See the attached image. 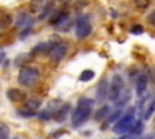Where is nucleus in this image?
Here are the masks:
<instances>
[{
	"label": "nucleus",
	"instance_id": "obj_1",
	"mask_svg": "<svg viewBox=\"0 0 155 139\" xmlns=\"http://www.w3.org/2000/svg\"><path fill=\"white\" fill-rule=\"evenodd\" d=\"M92 107H94V101H92V99H88V97L80 99L77 109H75L74 114H72V126H74V127L84 126L92 114Z\"/></svg>",
	"mask_w": 155,
	"mask_h": 139
},
{
	"label": "nucleus",
	"instance_id": "obj_2",
	"mask_svg": "<svg viewBox=\"0 0 155 139\" xmlns=\"http://www.w3.org/2000/svg\"><path fill=\"white\" fill-rule=\"evenodd\" d=\"M134 114H135V109L130 107V109H128V111L117 121V124L114 126V131L117 132V134H125V132H128L132 127H134V124H135Z\"/></svg>",
	"mask_w": 155,
	"mask_h": 139
},
{
	"label": "nucleus",
	"instance_id": "obj_3",
	"mask_svg": "<svg viewBox=\"0 0 155 139\" xmlns=\"http://www.w3.org/2000/svg\"><path fill=\"white\" fill-rule=\"evenodd\" d=\"M38 77H40V71L37 67H24L18 74V82H20V85L32 87L38 81Z\"/></svg>",
	"mask_w": 155,
	"mask_h": 139
},
{
	"label": "nucleus",
	"instance_id": "obj_4",
	"mask_svg": "<svg viewBox=\"0 0 155 139\" xmlns=\"http://www.w3.org/2000/svg\"><path fill=\"white\" fill-rule=\"evenodd\" d=\"M122 91H124V79H122V75L115 74L110 81V92H108L110 101H117L120 97Z\"/></svg>",
	"mask_w": 155,
	"mask_h": 139
},
{
	"label": "nucleus",
	"instance_id": "obj_5",
	"mask_svg": "<svg viewBox=\"0 0 155 139\" xmlns=\"http://www.w3.org/2000/svg\"><path fill=\"white\" fill-rule=\"evenodd\" d=\"M92 32V24L88 15H82L77 20V37L78 39H87Z\"/></svg>",
	"mask_w": 155,
	"mask_h": 139
},
{
	"label": "nucleus",
	"instance_id": "obj_6",
	"mask_svg": "<svg viewBox=\"0 0 155 139\" xmlns=\"http://www.w3.org/2000/svg\"><path fill=\"white\" fill-rule=\"evenodd\" d=\"M67 52H68V44H65V42H57V44L52 47V50H50V55H52V61L57 64V62H60L62 59L67 55Z\"/></svg>",
	"mask_w": 155,
	"mask_h": 139
},
{
	"label": "nucleus",
	"instance_id": "obj_7",
	"mask_svg": "<svg viewBox=\"0 0 155 139\" xmlns=\"http://www.w3.org/2000/svg\"><path fill=\"white\" fill-rule=\"evenodd\" d=\"M148 82H150L148 72H142V74L137 77V82H135V92H137V96H143L145 94V91H147V87H148Z\"/></svg>",
	"mask_w": 155,
	"mask_h": 139
},
{
	"label": "nucleus",
	"instance_id": "obj_8",
	"mask_svg": "<svg viewBox=\"0 0 155 139\" xmlns=\"http://www.w3.org/2000/svg\"><path fill=\"white\" fill-rule=\"evenodd\" d=\"M110 92V84H107V79H104V81H100V84H98V89H97V101H105L107 99V94Z\"/></svg>",
	"mask_w": 155,
	"mask_h": 139
},
{
	"label": "nucleus",
	"instance_id": "obj_9",
	"mask_svg": "<svg viewBox=\"0 0 155 139\" xmlns=\"http://www.w3.org/2000/svg\"><path fill=\"white\" fill-rule=\"evenodd\" d=\"M7 97L10 99L12 102H22V101H25V99H27V96H25L20 89L12 87V89H8V91H7Z\"/></svg>",
	"mask_w": 155,
	"mask_h": 139
},
{
	"label": "nucleus",
	"instance_id": "obj_10",
	"mask_svg": "<svg viewBox=\"0 0 155 139\" xmlns=\"http://www.w3.org/2000/svg\"><path fill=\"white\" fill-rule=\"evenodd\" d=\"M153 112H155V99H150L148 101V104H147V107L143 109V121H148V119L153 116Z\"/></svg>",
	"mask_w": 155,
	"mask_h": 139
},
{
	"label": "nucleus",
	"instance_id": "obj_11",
	"mask_svg": "<svg viewBox=\"0 0 155 139\" xmlns=\"http://www.w3.org/2000/svg\"><path fill=\"white\" fill-rule=\"evenodd\" d=\"M15 25H17L18 29H22V27H27V25H30V19H28V15L25 14V12H22V14H18L17 20H15Z\"/></svg>",
	"mask_w": 155,
	"mask_h": 139
},
{
	"label": "nucleus",
	"instance_id": "obj_12",
	"mask_svg": "<svg viewBox=\"0 0 155 139\" xmlns=\"http://www.w3.org/2000/svg\"><path fill=\"white\" fill-rule=\"evenodd\" d=\"M54 25L57 29H60V30H68V29H70V25H72V20L68 19V15H64V17H62L57 24H54Z\"/></svg>",
	"mask_w": 155,
	"mask_h": 139
},
{
	"label": "nucleus",
	"instance_id": "obj_13",
	"mask_svg": "<svg viewBox=\"0 0 155 139\" xmlns=\"http://www.w3.org/2000/svg\"><path fill=\"white\" fill-rule=\"evenodd\" d=\"M68 111H70V106L68 104H64L60 109H58L57 112H55V121H58V122H62L65 119V116L68 114Z\"/></svg>",
	"mask_w": 155,
	"mask_h": 139
},
{
	"label": "nucleus",
	"instance_id": "obj_14",
	"mask_svg": "<svg viewBox=\"0 0 155 139\" xmlns=\"http://www.w3.org/2000/svg\"><path fill=\"white\" fill-rule=\"evenodd\" d=\"M108 114H110V107H108V106H102V107L95 112V121H104Z\"/></svg>",
	"mask_w": 155,
	"mask_h": 139
},
{
	"label": "nucleus",
	"instance_id": "obj_15",
	"mask_svg": "<svg viewBox=\"0 0 155 139\" xmlns=\"http://www.w3.org/2000/svg\"><path fill=\"white\" fill-rule=\"evenodd\" d=\"M52 10H54V0H45V5H44V9H42V12H40V19H45Z\"/></svg>",
	"mask_w": 155,
	"mask_h": 139
},
{
	"label": "nucleus",
	"instance_id": "obj_16",
	"mask_svg": "<svg viewBox=\"0 0 155 139\" xmlns=\"http://www.w3.org/2000/svg\"><path fill=\"white\" fill-rule=\"evenodd\" d=\"M45 5V0H32L30 2V12L32 14H37V12H40L42 9H44Z\"/></svg>",
	"mask_w": 155,
	"mask_h": 139
},
{
	"label": "nucleus",
	"instance_id": "obj_17",
	"mask_svg": "<svg viewBox=\"0 0 155 139\" xmlns=\"http://www.w3.org/2000/svg\"><path fill=\"white\" fill-rule=\"evenodd\" d=\"M128 99H130V91H127V89H124L120 94V97L117 99V107H122V106H125L128 102Z\"/></svg>",
	"mask_w": 155,
	"mask_h": 139
},
{
	"label": "nucleus",
	"instance_id": "obj_18",
	"mask_svg": "<svg viewBox=\"0 0 155 139\" xmlns=\"http://www.w3.org/2000/svg\"><path fill=\"white\" fill-rule=\"evenodd\" d=\"M48 52V44H45V42H42V44H38V45H35V49H34V54L35 55H44V54H47Z\"/></svg>",
	"mask_w": 155,
	"mask_h": 139
},
{
	"label": "nucleus",
	"instance_id": "obj_19",
	"mask_svg": "<svg viewBox=\"0 0 155 139\" xmlns=\"http://www.w3.org/2000/svg\"><path fill=\"white\" fill-rule=\"evenodd\" d=\"M94 77H95V72L90 71V69H87V71H84L80 74V81L82 82H88V81H92Z\"/></svg>",
	"mask_w": 155,
	"mask_h": 139
},
{
	"label": "nucleus",
	"instance_id": "obj_20",
	"mask_svg": "<svg viewBox=\"0 0 155 139\" xmlns=\"http://www.w3.org/2000/svg\"><path fill=\"white\" fill-rule=\"evenodd\" d=\"M27 107L32 109V111H37V109L40 107V101H38V99H28V101H27Z\"/></svg>",
	"mask_w": 155,
	"mask_h": 139
},
{
	"label": "nucleus",
	"instance_id": "obj_21",
	"mask_svg": "<svg viewBox=\"0 0 155 139\" xmlns=\"http://www.w3.org/2000/svg\"><path fill=\"white\" fill-rule=\"evenodd\" d=\"M10 24H12V17L8 14H4L2 15V29H7Z\"/></svg>",
	"mask_w": 155,
	"mask_h": 139
},
{
	"label": "nucleus",
	"instance_id": "obj_22",
	"mask_svg": "<svg viewBox=\"0 0 155 139\" xmlns=\"http://www.w3.org/2000/svg\"><path fill=\"white\" fill-rule=\"evenodd\" d=\"M18 114L22 116V117H32V116L35 114V111H32V109H18Z\"/></svg>",
	"mask_w": 155,
	"mask_h": 139
},
{
	"label": "nucleus",
	"instance_id": "obj_23",
	"mask_svg": "<svg viewBox=\"0 0 155 139\" xmlns=\"http://www.w3.org/2000/svg\"><path fill=\"white\" fill-rule=\"evenodd\" d=\"M122 116V109H117L115 112H112L110 116H108V119H107V122H114V121H117L118 117Z\"/></svg>",
	"mask_w": 155,
	"mask_h": 139
},
{
	"label": "nucleus",
	"instance_id": "obj_24",
	"mask_svg": "<svg viewBox=\"0 0 155 139\" xmlns=\"http://www.w3.org/2000/svg\"><path fill=\"white\" fill-rule=\"evenodd\" d=\"M150 5V0H135V7L137 9H147Z\"/></svg>",
	"mask_w": 155,
	"mask_h": 139
},
{
	"label": "nucleus",
	"instance_id": "obj_25",
	"mask_svg": "<svg viewBox=\"0 0 155 139\" xmlns=\"http://www.w3.org/2000/svg\"><path fill=\"white\" fill-rule=\"evenodd\" d=\"M0 139H8V127L5 124L0 126Z\"/></svg>",
	"mask_w": 155,
	"mask_h": 139
},
{
	"label": "nucleus",
	"instance_id": "obj_26",
	"mask_svg": "<svg viewBox=\"0 0 155 139\" xmlns=\"http://www.w3.org/2000/svg\"><path fill=\"white\" fill-rule=\"evenodd\" d=\"M142 129H143V124H142V122H137V124H135V129H134V134L138 136L142 132Z\"/></svg>",
	"mask_w": 155,
	"mask_h": 139
},
{
	"label": "nucleus",
	"instance_id": "obj_27",
	"mask_svg": "<svg viewBox=\"0 0 155 139\" xmlns=\"http://www.w3.org/2000/svg\"><path fill=\"white\" fill-rule=\"evenodd\" d=\"M132 32H134V34H142V32H143V27H142V25H134V27H132Z\"/></svg>",
	"mask_w": 155,
	"mask_h": 139
},
{
	"label": "nucleus",
	"instance_id": "obj_28",
	"mask_svg": "<svg viewBox=\"0 0 155 139\" xmlns=\"http://www.w3.org/2000/svg\"><path fill=\"white\" fill-rule=\"evenodd\" d=\"M148 24H150L152 27H155V10L152 12L150 15H148Z\"/></svg>",
	"mask_w": 155,
	"mask_h": 139
},
{
	"label": "nucleus",
	"instance_id": "obj_29",
	"mask_svg": "<svg viewBox=\"0 0 155 139\" xmlns=\"http://www.w3.org/2000/svg\"><path fill=\"white\" fill-rule=\"evenodd\" d=\"M38 117H42V119H48V117H50V111H44V112H40V114H38Z\"/></svg>",
	"mask_w": 155,
	"mask_h": 139
},
{
	"label": "nucleus",
	"instance_id": "obj_30",
	"mask_svg": "<svg viewBox=\"0 0 155 139\" xmlns=\"http://www.w3.org/2000/svg\"><path fill=\"white\" fill-rule=\"evenodd\" d=\"M60 2H68V0H60Z\"/></svg>",
	"mask_w": 155,
	"mask_h": 139
}]
</instances>
